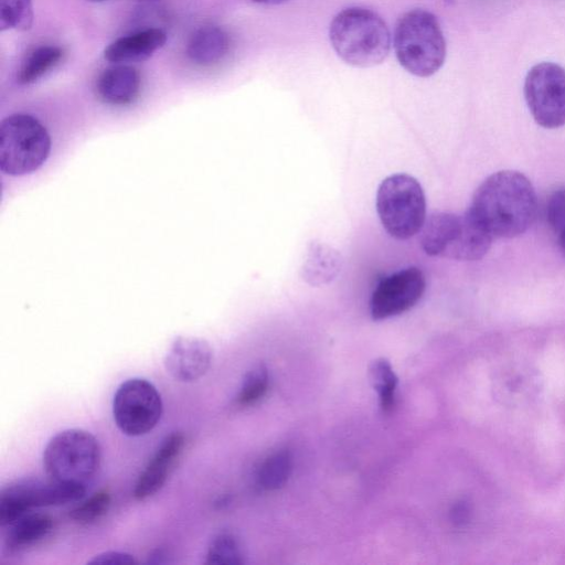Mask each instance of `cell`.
Instances as JSON below:
<instances>
[{"mask_svg":"<svg viewBox=\"0 0 565 565\" xmlns=\"http://www.w3.org/2000/svg\"><path fill=\"white\" fill-rule=\"evenodd\" d=\"M536 209V193L530 180L521 172L503 170L478 186L467 213L492 238H511L532 225Z\"/></svg>","mask_w":565,"mask_h":565,"instance_id":"obj_1","label":"cell"},{"mask_svg":"<svg viewBox=\"0 0 565 565\" xmlns=\"http://www.w3.org/2000/svg\"><path fill=\"white\" fill-rule=\"evenodd\" d=\"M329 40L343 62L362 68L384 62L391 49V34L384 20L361 7L347 8L334 15Z\"/></svg>","mask_w":565,"mask_h":565,"instance_id":"obj_2","label":"cell"},{"mask_svg":"<svg viewBox=\"0 0 565 565\" xmlns=\"http://www.w3.org/2000/svg\"><path fill=\"white\" fill-rule=\"evenodd\" d=\"M393 46L401 66L417 77L437 73L446 58V40L438 19L425 9H412L396 23Z\"/></svg>","mask_w":565,"mask_h":565,"instance_id":"obj_3","label":"cell"},{"mask_svg":"<svg viewBox=\"0 0 565 565\" xmlns=\"http://www.w3.org/2000/svg\"><path fill=\"white\" fill-rule=\"evenodd\" d=\"M492 237L466 212L429 215L420 230V245L429 256L478 260L491 247Z\"/></svg>","mask_w":565,"mask_h":565,"instance_id":"obj_4","label":"cell"},{"mask_svg":"<svg viewBox=\"0 0 565 565\" xmlns=\"http://www.w3.org/2000/svg\"><path fill=\"white\" fill-rule=\"evenodd\" d=\"M51 138L32 115L18 113L0 124V169L19 177L40 169L50 156Z\"/></svg>","mask_w":565,"mask_h":565,"instance_id":"obj_5","label":"cell"},{"mask_svg":"<svg viewBox=\"0 0 565 565\" xmlns=\"http://www.w3.org/2000/svg\"><path fill=\"white\" fill-rule=\"evenodd\" d=\"M102 460L98 440L78 428L53 436L43 451V467L50 479L86 486L97 473Z\"/></svg>","mask_w":565,"mask_h":565,"instance_id":"obj_6","label":"cell"},{"mask_svg":"<svg viewBox=\"0 0 565 565\" xmlns=\"http://www.w3.org/2000/svg\"><path fill=\"white\" fill-rule=\"evenodd\" d=\"M376 211L385 231L407 239L420 232L426 221V200L419 182L404 173L392 174L379 185Z\"/></svg>","mask_w":565,"mask_h":565,"instance_id":"obj_7","label":"cell"},{"mask_svg":"<svg viewBox=\"0 0 565 565\" xmlns=\"http://www.w3.org/2000/svg\"><path fill=\"white\" fill-rule=\"evenodd\" d=\"M85 486L58 482L50 479L17 480L1 490L0 526L6 527L34 508L61 505L84 497Z\"/></svg>","mask_w":565,"mask_h":565,"instance_id":"obj_8","label":"cell"},{"mask_svg":"<svg viewBox=\"0 0 565 565\" xmlns=\"http://www.w3.org/2000/svg\"><path fill=\"white\" fill-rule=\"evenodd\" d=\"M529 110L537 125L555 129L565 125V68L541 62L526 73L523 87Z\"/></svg>","mask_w":565,"mask_h":565,"instance_id":"obj_9","label":"cell"},{"mask_svg":"<svg viewBox=\"0 0 565 565\" xmlns=\"http://www.w3.org/2000/svg\"><path fill=\"white\" fill-rule=\"evenodd\" d=\"M113 415L117 427L125 435H146L161 418L160 393L145 379H128L118 386L114 395Z\"/></svg>","mask_w":565,"mask_h":565,"instance_id":"obj_10","label":"cell"},{"mask_svg":"<svg viewBox=\"0 0 565 565\" xmlns=\"http://www.w3.org/2000/svg\"><path fill=\"white\" fill-rule=\"evenodd\" d=\"M425 288L424 274L416 267L404 268L383 278L371 297L372 318L382 320L409 310L419 301Z\"/></svg>","mask_w":565,"mask_h":565,"instance_id":"obj_11","label":"cell"},{"mask_svg":"<svg viewBox=\"0 0 565 565\" xmlns=\"http://www.w3.org/2000/svg\"><path fill=\"white\" fill-rule=\"evenodd\" d=\"M212 358L213 351L206 340L178 337L164 356V366L175 381L191 383L207 373Z\"/></svg>","mask_w":565,"mask_h":565,"instance_id":"obj_12","label":"cell"},{"mask_svg":"<svg viewBox=\"0 0 565 565\" xmlns=\"http://www.w3.org/2000/svg\"><path fill=\"white\" fill-rule=\"evenodd\" d=\"M184 444V435L180 431H173L162 440L136 481L132 491L135 499L145 500L163 487Z\"/></svg>","mask_w":565,"mask_h":565,"instance_id":"obj_13","label":"cell"},{"mask_svg":"<svg viewBox=\"0 0 565 565\" xmlns=\"http://www.w3.org/2000/svg\"><path fill=\"white\" fill-rule=\"evenodd\" d=\"M167 41L161 28H147L122 35L104 50V57L113 64H130L151 57Z\"/></svg>","mask_w":565,"mask_h":565,"instance_id":"obj_14","label":"cell"},{"mask_svg":"<svg viewBox=\"0 0 565 565\" xmlns=\"http://www.w3.org/2000/svg\"><path fill=\"white\" fill-rule=\"evenodd\" d=\"M140 87V74L129 64H114L104 70L96 81L98 97L111 106L130 105L137 99Z\"/></svg>","mask_w":565,"mask_h":565,"instance_id":"obj_15","label":"cell"},{"mask_svg":"<svg viewBox=\"0 0 565 565\" xmlns=\"http://www.w3.org/2000/svg\"><path fill=\"white\" fill-rule=\"evenodd\" d=\"M230 49L226 31L209 24L196 29L186 42L185 53L191 62L200 66H211L224 58Z\"/></svg>","mask_w":565,"mask_h":565,"instance_id":"obj_16","label":"cell"},{"mask_svg":"<svg viewBox=\"0 0 565 565\" xmlns=\"http://www.w3.org/2000/svg\"><path fill=\"white\" fill-rule=\"evenodd\" d=\"M53 519L44 513H26L9 525L4 536V551L20 553L43 541L53 530Z\"/></svg>","mask_w":565,"mask_h":565,"instance_id":"obj_17","label":"cell"},{"mask_svg":"<svg viewBox=\"0 0 565 565\" xmlns=\"http://www.w3.org/2000/svg\"><path fill=\"white\" fill-rule=\"evenodd\" d=\"M342 257L327 244L313 242L309 245L302 265V278L312 286L331 281L341 270Z\"/></svg>","mask_w":565,"mask_h":565,"instance_id":"obj_18","label":"cell"},{"mask_svg":"<svg viewBox=\"0 0 565 565\" xmlns=\"http://www.w3.org/2000/svg\"><path fill=\"white\" fill-rule=\"evenodd\" d=\"M64 51L53 44H45L31 51L22 62L17 75L18 83L31 85L44 77L63 60Z\"/></svg>","mask_w":565,"mask_h":565,"instance_id":"obj_19","label":"cell"},{"mask_svg":"<svg viewBox=\"0 0 565 565\" xmlns=\"http://www.w3.org/2000/svg\"><path fill=\"white\" fill-rule=\"evenodd\" d=\"M291 456L288 451H277L260 465L257 481L265 490H276L285 484L291 472Z\"/></svg>","mask_w":565,"mask_h":565,"instance_id":"obj_20","label":"cell"},{"mask_svg":"<svg viewBox=\"0 0 565 565\" xmlns=\"http://www.w3.org/2000/svg\"><path fill=\"white\" fill-rule=\"evenodd\" d=\"M244 563V555L237 539L227 532L215 535L207 547L205 564L237 565Z\"/></svg>","mask_w":565,"mask_h":565,"instance_id":"obj_21","label":"cell"},{"mask_svg":"<svg viewBox=\"0 0 565 565\" xmlns=\"http://www.w3.org/2000/svg\"><path fill=\"white\" fill-rule=\"evenodd\" d=\"M370 373L382 409L385 412L392 409L395 401L397 376L390 362L385 359H377L371 365Z\"/></svg>","mask_w":565,"mask_h":565,"instance_id":"obj_22","label":"cell"},{"mask_svg":"<svg viewBox=\"0 0 565 565\" xmlns=\"http://www.w3.org/2000/svg\"><path fill=\"white\" fill-rule=\"evenodd\" d=\"M33 22L32 0H0V29L28 30Z\"/></svg>","mask_w":565,"mask_h":565,"instance_id":"obj_23","label":"cell"},{"mask_svg":"<svg viewBox=\"0 0 565 565\" xmlns=\"http://www.w3.org/2000/svg\"><path fill=\"white\" fill-rule=\"evenodd\" d=\"M269 375L264 365H257L248 371L243 380L236 397L239 406H249L262 398L268 390Z\"/></svg>","mask_w":565,"mask_h":565,"instance_id":"obj_24","label":"cell"},{"mask_svg":"<svg viewBox=\"0 0 565 565\" xmlns=\"http://www.w3.org/2000/svg\"><path fill=\"white\" fill-rule=\"evenodd\" d=\"M110 502L111 495L108 490L96 491L76 505L70 512V518L82 524L95 522L107 513Z\"/></svg>","mask_w":565,"mask_h":565,"instance_id":"obj_25","label":"cell"},{"mask_svg":"<svg viewBox=\"0 0 565 565\" xmlns=\"http://www.w3.org/2000/svg\"><path fill=\"white\" fill-rule=\"evenodd\" d=\"M546 216L550 226L558 235L565 231V188L555 190L546 204Z\"/></svg>","mask_w":565,"mask_h":565,"instance_id":"obj_26","label":"cell"},{"mask_svg":"<svg viewBox=\"0 0 565 565\" xmlns=\"http://www.w3.org/2000/svg\"><path fill=\"white\" fill-rule=\"evenodd\" d=\"M89 564H98V565H122V564H136V558L126 552L118 551H109L102 554L96 555L92 558Z\"/></svg>","mask_w":565,"mask_h":565,"instance_id":"obj_27","label":"cell"},{"mask_svg":"<svg viewBox=\"0 0 565 565\" xmlns=\"http://www.w3.org/2000/svg\"><path fill=\"white\" fill-rule=\"evenodd\" d=\"M252 1L259 3V4H280L288 0H252Z\"/></svg>","mask_w":565,"mask_h":565,"instance_id":"obj_28","label":"cell"},{"mask_svg":"<svg viewBox=\"0 0 565 565\" xmlns=\"http://www.w3.org/2000/svg\"><path fill=\"white\" fill-rule=\"evenodd\" d=\"M558 238H559V245L562 247V250L564 252L565 254V231H563L559 235H558Z\"/></svg>","mask_w":565,"mask_h":565,"instance_id":"obj_29","label":"cell"},{"mask_svg":"<svg viewBox=\"0 0 565 565\" xmlns=\"http://www.w3.org/2000/svg\"><path fill=\"white\" fill-rule=\"evenodd\" d=\"M140 2H154V1H158V0H138Z\"/></svg>","mask_w":565,"mask_h":565,"instance_id":"obj_30","label":"cell"},{"mask_svg":"<svg viewBox=\"0 0 565 565\" xmlns=\"http://www.w3.org/2000/svg\"><path fill=\"white\" fill-rule=\"evenodd\" d=\"M89 1H94V2H103V1H106V0H89Z\"/></svg>","mask_w":565,"mask_h":565,"instance_id":"obj_31","label":"cell"},{"mask_svg":"<svg viewBox=\"0 0 565 565\" xmlns=\"http://www.w3.org/2000/svg\"><path fill=\"white\" fill-rule=\"evenodd\" d=\"M446 2H451L452 0H445Z\"/></svg>","mask_w":565,"mask_h":565,"instance_id":"obj_32","label":"cell"}]
</instances>
